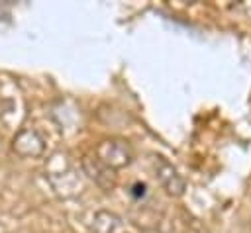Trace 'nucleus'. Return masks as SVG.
I'll use <instances>...</instances> for the list:
<instances>
[{"label":"nucleus","instance_id":"f257e3e1","mask_svg":"<svg viewBox=\"0 0 251 233\" xmlns=\"http://www.w3.org/2000/svg\"><path fill=\"white\" fill-rule=\"evenodd\" d=\"M96 159L110 170H118L133 161V151L124 139H104L96 147Z\"/></svg>","mask_w":251,"mask_h":233},{"label":"nucleus","instance_id":"f03ea898","mask_svg":"<svg viewBox=\"0 0 251 233\" xmlns=\"http://www.w3.org/2000/svg\"><path fill=\"white\" fill-rule=\"evenodd\" d=\"M153 170L155 176L159 180V184L163 186V190L171 196H182L186 190V182L184 178L178 174L176 166H173L165 157H153Z\"/></svg>","mask_w":251,"mask_h":233},{"label":"nucleus","instance_id":"7ed1b4c3","mask_svg":"<svg viewBox=\"0 0 251 233\" xmlns=\"http://www.w3.org/2000/svg\"><path fill=\"white\" fill-rule=\"evenodd\" d=\"M90 231L92 233H127V227L118 213L108 211V210H100L92 215Z\"/></svg>","mask_w":251,"mask_h":233},{"label":"nucleus","instance_id":"20e7f679","mask_svg":"<svg viewBox=\"0 0 251 233\" xmlns=\"http://www.w3.org/2000/svg\"><path fill=\"white\" fill-rule=\"evenodd\" d=\"M43 139L35 129H24L14 137V151L22 157H37L43 153Z\"/></svg>","mask_w":251,"mask_h":233},{"label":"nucleus","instance_id":"39448f33","mask_svg":"<svg viewBox=\"0 0 251 233\" xmlns=\"http://www.w3.org/2000/svg\"><path fill=\"white\" fill-rule=\"evenodd\" d=\"M84 172H86L92 180H96L98 186H102V188H106V190L114 188V176H112V170H110L108 166H104L98 159L84 161Z\"/></svg>","mask_w":251,"mask_h":233}]
</instances>
